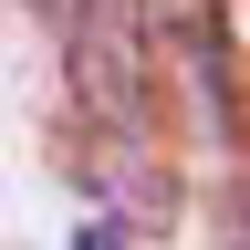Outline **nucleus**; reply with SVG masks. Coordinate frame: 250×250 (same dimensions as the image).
Returning a JSON list of instances; mask_svg holds the SVG:
<instances>
[{
	"instance_id": "nucleus-1",
	"label": "nucleus",
	"mask_w": 250,
	"mask_h": 250,
	"mask_svg": "<svg viewBox=\"0 0 250 250\" xmlns=\"http://www.w3.org/2000/svg\"><path fill=\"white\" fill-rule=\"evenodd\" d=\"M62 52H73V94H83V115L104 125V136H136V125H146V62H156L146 0H73Z\"/></svg>"
},
{
	"instance_id": "nucleus-2",
	"label": "nucleus",
	"mask_w": 250,
	"mask_h": 250,
	"mask_svg": "<svg viewBox=\"0 0 250 250\" xmlns=\"http://www.w3.org/2000/svg\"><path fill=\"white\" fill-rule=\"evenodd\" d=\"M177 62H188V83H198L208 136L229 146V136H240V104H229V31H219V11H208V0H188V11H177Z\"/></svg>"
},
{
	"instance_id": "nucleus-3",
	"label": "nucleus",
	"mask_w": 250,
	"mask_h": 250,
	"mask_svg": "<svg viewBox=\"0 0 250 250\" xmlns=\"http://www.w3.org/2000/svg\"><path fill=\"white\" fill-rule=\"evenodd\" d=\"M31 11H42V21H52V31H62V21H73V0H31Z\"/></svg>"
}]
</instances>
